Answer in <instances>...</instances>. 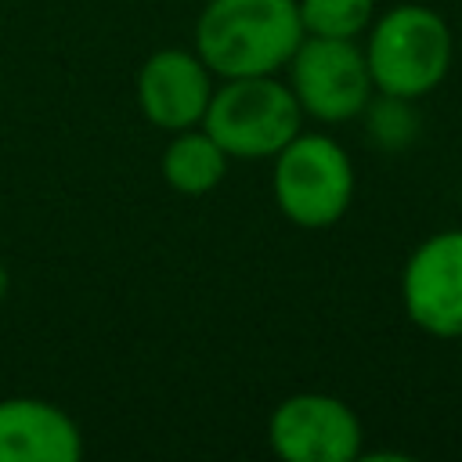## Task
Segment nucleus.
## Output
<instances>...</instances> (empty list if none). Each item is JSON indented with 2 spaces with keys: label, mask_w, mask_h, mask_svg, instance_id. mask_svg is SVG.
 <instances>
[{
  "label": "nucleus",
  "mask_w": 462,
  "mask_h": 462,
  "mask_svg": "<svg viewBox=\"0 0 462 462\" xmlns=\"http://www.w3.org/2000/svg\"><path fill=\"white\" fill-rule=\"evenodd\" d=\"M365 61L379 94L415 101L437 90L448 76L451 29L433 7L401 4L372 25Z\"/></svg>",
  "instance_id": "2"
},
{
  "label": "nucleus",
  "mask_w": 462,
  "mask_h": 462,
  "mask_svg": "<svg viewBox=\"0 0 462 462\" xmlns=\"http://www.w3.org/2000/svg\"><path fill=\"white\" fill-rule=\"evenodd\" d=\"M303 36L296 0H209L195 22V54L220 79L274 76Z\"/></svg>",
  "instance_id": "1"
},
{
  "label": "nucleus",
  "mask_w": 462,
  "mask_h": 462,
  "mask_svg": "<svg viewBox=\"0 0 462 462\" xmlns=\"http://www.w3.org/2000/svg\"><path fill=\"white\" fill-rule=\"evenodd\" d=\"M162 180L180 191V195H206L224 180L227 170V155L220 152V144L206 134V130H177L173 141L162 152Z\"/></svg>",
  "instance_id": "10"
},
{
  "label": "nucleus",
  "mask_w": 462,
  "mask_h": 462,
  "mask_svg": "<svg viewBox=\"0 0 462 462\" xmlns=\"http://www.w3.org/2000/svg\"><path fill=\"white\" fill-rule=\"evenodd\" d=\"M199 126L227 159H274L303 130V108L274 76H238L213 87Z\"/></svg>",
  "instance_id": "3"
},
{
  "label": "nucleus",
  "mask_w": 462,
  "mask_h": 462,
  "mask_svg": "<svg viewBox=\"0 0 462 462\" xmlns=\"http://www.w3.org/2000/svg\"><path fill=\"white\" fill-rule=\"evenodd\" d=\"M7 289H11V274H7V267L0 263V300L7 296Z\"/></svg>",
  "instance_id": "12"
},
{
  "label": "nucleus",
  "mask_w": 462,
  "mask_h": 462,
  "mask_svg": "<svg viewBox=\"0 0 462 462\" xmlns=\"http://www.w3.org/2000/svg\"><path fill=\"white\" fill-rule=\"evenodd\" d=\"M274 202L296 227H332L354 199L350 155L325 134H296L274 155Z\"/></svg>",
  "instance_id": "4"
},
{
  "label": "nucleus",
  "mask_w": 462,
  "mask_h": 462,
  "mask_svg": "<svg viewBox=\"0 0 462 462\" xmlns=\"http://www.w3.org/2000/svg\"><path fill=\"white\" fill-rule=\"evenodd\" d=\"M292 94L300 108L321 123H350L372 101V72L354 40L303 36L289 58Z\"/></svg>",
  "instance_id": "5"
},
{
  "label": "nucleus",
  "mask_w": 462,
  "mask_h": 462,
  "mask_svg": "<svg viewBox=\"0 0 462 462\" xmlns=\"http://www.w3.org/2000/svg\"><path fill=\"white\" fill-rule=\"evenodd\" d=\"M209 97H213V72L191 51L162 47L148 54V61L137 72V105L144 119L159 130L177 134L199 126Z\"/></svg>",
  "instance_id": "8"
},
{
  "label": "nucleus",
  "mask_w": 462,
  "mask_h": 462,
  "mask_svg": "<svg viewBox=\"0 0 462 462\" xmlns=\"http://www.w3.org/2000/svg\"><path fill=\"white\" fill-rule=\"evenodd\" d=\"M401 300L411 325L437 339H462V227L430 235L404 263Z\"/></svg>",
  "instance_id": "7"
},
{
  "label": "nucleus",
  "mask_w": 462,
  "mask_h": 462,
  "mask_svg": "<svg viewBox=\"0 0 462 462\" xmlns=\"http://www.w3.org/2000/svg\"><path fill=\"white\" fill-rule=\"evenodd\" d=\"M296 7L307 36L357 40L372 22L375 0H296Z\"/></svg>",
  "instance_id": "11"
},
{
  "label": "nucleus",
  "mask_w": 462,
  "mask_h": 462,
  "mask_svg": "<svg viewBox=\"0 0 462 462\" xmlns=\"http://www.w3.org/2000/svg\"><path fill=\"white\" fill-rule=\"evenodd\" d=\"M271 448L285 462H354L361 455V419L332 393L285 397L267 426Z\"/></svg>",
  "instance_id": "6"
},
{
  "label": "nucleus",
  "mask_w": 462,
  "mask_h": 462,
  "mask_svg": "<svg viewBox=\"0 0 462 462\" xmlns=\"http://www.w3.org/2000/svg\"><path fill=\"white\" fill-rule=\"evenodd\" d=\"M83 433L69 411L40 397L0 401V462H79Z\"/></svg>",
  "instance_id": "9"
}]
</instances>
